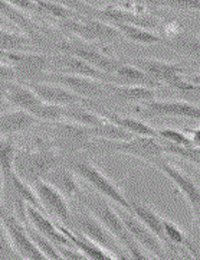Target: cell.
Wrapping results in <instances>:
<instances>
[{
  "label": "cell",
  "mask_w": 200,
  "mask_h": 260,
  "mask_svg": "<svg viewBox=\"0 0 200 260\" xmlns=\"http://www.w3.org/2000/svg\"><path fill=\"white\" fill-rule=\"evenodd\" d=\"M6 2L19 10L22 9L26 10V12H41V9L37 8V5L33 0H6Z\"/></svg>",
  "instance_id": "ab89813d"
},
{
  "label": "cell",
  "mask_w": 200,
  "mask_h": 260,
  "mask_svg": "<svg viewBox=\"0 0 200 260\" xmlns=\"http://www.w3.org/2000/svg\"><path fill=\"white\" fill-rule=\"evenodd\" d=\"M78 198L81 200V203L85 207V210L88 213H91L118 240L121 246L127 242V240L133 239L131 234L127 232L126 225L121 221V218H119L118 213L115 211L114 205L109 204L105 198H102L97 192H94V194L82 192Z\"/></svg>",
  "instance_id": "7a4b0ae2"
},
{
  "label": "cell",
  "mask_w": 200,
  "mask_h": 260,
  "mask_svg": "<svg viewBox=\"0 0 200 260\" xmlns=\"http://www.w3.org/2000/svg\"><path fill=\"white\" fill-rule=\"evenodd\" d=\"M64 68L68 71V74L79 75V77H87V78H92L97 81H102L107 83V78L112 77V75L105 74L100 71L98 68L92 67L91 64H88L87 61H84L81 58L73 55H66L62 61Z\"/></svg>",
  "instance_id": "cb8c5ba5"
},
{
  "label": "cell",
  "mask_w": 200,
  "mask_h": 260,
  "mask_svg": "<svg viewBox=\"0 0 200 260\" xmlns=\"http://www.w3.org/2000/svg\"><path fill=\"white\" fill-rule=\"evenodd\" d=\"M44 75H46V80H44V81L59 84V85L65 87L66 90L79 95L84 100L85 99H101V97L109 95L108 83H102V81H97L92 78L73 74H48V73H44Z\"/></svg>",
  "instance_id": "52a82bcc"
},
{
  "label": "cell",
  "mask_w": 200,
  "mask_h": 260,
  "mask_svg": "<svg viewBox=\"0 0 200 260\" xmlns=\"http://www.w3.org/2000/svg\"><path fill=\"white\" fill-rule=\"evenodd\" d=\"M37 119L30 113L10 107L9 110L0 114V138H10L13 135L23 133L32 129L37 123Z\"/></svg>",
  "instance_id": "e0dca14e"
},
{
  "label": "cell",
  "mask_w": 200,
  "mask_h": 260,
  "mask_svg": "<svg viewBox=\"0 0 200 260\" xmlns=\"http://www.w3.org/2000/svg\"><path fill=\"white\" fill-rule=\"evenodd\" d=\"M134 67L144 71L157 83H164L167 85H172L180 75H183V68L179 64L155 58H137L134 59Z\"/></svg>",
  "instance_id": "4fadbf2b"
},
{
  "label": "cell",
  "mask_w": 200,
  "mask_h": 260,
  "mask_svg": "<svg viewBox=\"0 0 200 260\" xmlns=\"http://www.w3.org/2000/svg\"><path fill=\"white\" fill-rule=\"evenodd\" d=\"M16 146L10 138H0V177L3 184H10L12 175L15 174V158Z\"/></svg>",
  "instance_id": "484cf974"
},
{
  "label": "cell",
  "mask_w": 200,
  "mask_h": 260,
  "mask_svg": "<svg viewBox=\"0 0 200 260\" xmlns=\"http://www.w3.org/2000/svg\"><path fill=\"white\" fill-rule=\"evenodd\" d=\"M30 48L29 39L25 37L5 30L0 28V49L2 51H8V52H27V49Z\"/></svg>",
  "instance_id": "f546056e"
},
{
  "label": "cell",
  "mask_w": 200,
  "mask_h": 260,
  "mask_svg": "<svg viewBox=\"0 0 200 260\" xmlns=\"http://www.w3.org/2000/svg\"><path fill=\"white\" fill-rule=\"evenodd\" d=\"M15 256H16V253L10 244L9 236L5 230L3 224L0 223V260H13Z\"/></svg>",
  "instance_id": "8d00e7d4"
},
{
  "label": "cell",
  "mask_w": 200,
  "mask_h": 260,
  "mask_svg": "<svg viewBox=\"0 0 200 260\" xmlns=\"http://www.w3.org/2000/svg\"><path fill=\"white\" fill-rule=\"evenodd\" d=\"M102 13L107 18L112 19V22H121V23H130V25H136V26H141V28L150 29L154 28L155 22L150 18H143L140 15H134L131 12H126V10L115 9L112 6H108L102 10Z\"/></svg>",
  "instance_id": "83f0119b"
},
{
  "label": "cell",
  "mask_w": 200,
  "mask_h": 260,
  "mask_svg": "<svg viewBox=\"0 0 200 260\" xmlns=\"http://www.w3.org/2000/svg\"><path fill=\"white\" fill-rule=\"evenodd\" d=\"M162 150L163 153L177 156V158L189 159L190 162H194L196 165H199V148L196 146H180V145H174V143H162Z\"/></svg>",
  "instance_id": "836d02e7"
},
{
  "label": "cell",
  "mask_w": 200,
  "mask_h": 260,
  "mask_svg": "<svg viewBox=\"0 0 200 260\" xmlns=\"http://www.w3.org/2000/svg\"><path fill=\"white\" fill-rule=\"evenodd\" d=\"M146 110L158 116H173V117H183L199 120L200 110L196 104L183 100H153L144 104Z\"/></svg>",
  "instance_id": "9a60e30c"
},
{
  "label": "cell",
  "mask_w": 200,
  "mask_h": 260,
  "mask_svg": "<svg viewBox=\"0 0 200 260\" xmlns=\"http://www.w3.org/2000/svg\"><path fill=\"white\" fill-rule=\"evenodd\" d=\"M158 138H163L164 140H167L169 143H174V145H180V146H196L193 143V140L186 136L180 130L170 129V127H164V129H157ZM199 148V146H196Z\"/></svg>",
  "instance_id": "d590c367"
},
{
  "label": "cell",
  "mask_w": 200,
  "mask_h": 260,
  "mask_svg": "<svg viewBox=\"0 0 200 260\" xmlns=\"http://www.w3.org/2000/svg\"><path fill=\"white\" fill-rule=\"evenodd\" d=\"M10 109V104L8 103V100H6V97H5V94H3V91L0 90V114L3 112H6V110H9Z\"/></svg>",
  "instance_id": "60d3db41"
},
{
  "label": "cell",
  "mask_w": 200,
  "mask_h": 260,
  "mask_svg": "<svg viewBox=\"0 0 200 260\" xmlns=\"http://www.w3.org/2000/svg\"><path fill=\"white\" fill-rule=\"evenodd\" d=\"M3 94H5L6 100L10 104V107L20 109V110L30 113L32 116L36 117L37 120L41 119V114H42L45 103L42 102L36 94L30 90L29 85L10 83L3 90Z\"/></svg>",
  "instance_id": "7c38bea8"
},
{
  "label": "cell",
  "mask_w": 200,
  "mask_h": 260,
  "mask_svg": "<svg viewBox=\"0 0 200 260\" xmlns=\"http://www.w3.org/2000/svg\"><path fill=\"white\" fill-rule=\"evenodd\" d=\"M114 25H115L114 28L121 34V37L131 41V42H136V44L151 45V44H157L162 41L160 37L150 29L130 25V23H121V22H114Z\"/></svg>",
  "instance_id": "d4e9b609"
},
{
  "label": "cell",
  "mask_w": 200,
  "mask_h": 260,
  "mask_svg": "<svg viewBox=\"0 0 200 260\" xmlns=\"http://www.w3.org/2000/svg\"><path fill=\"white\" fill-rule=\"evenodd\" d=\"M109 94L119 100L128 103H148L157 100V91L151 87L144 85H124V84H109Z\"/></svg>",
  "instance_id": "44dd1931"
},
{
  "label": "cell",
  "mask_w": 200,
  "mask_h": 260,
  "mask_svg": "<svg viewBox=\"0 0 200 260\" xmlns=\"http://www.w3.org/2000/svg\"><path fill=\"white\" fill-rule=\"evenodd\" d=\"M37 5V8L41 9V12H46L48 15L54 16V18L59 19H71L72 18L73 12L68 8H65L59 3H55L51 0H33Z\"/></svg>",
  "instance_id": "e575fe53"
},
{
  "label": "cell",
  "mask_w": 200,
  "mask_h": 260,
  "mask_svg": "<svg viewBox=\"0 0 200 260\" xmlns=\"http://www.w3.org/2000/svg\"><path fill=\"white\" fill-rule=\"evenodd\" d=\"M32 188L36 194L42 210L46 215H51L59 220L62 225L69 227L72 220V211L69 208L68 200L56 188L51 185L45 179H37L32 184Z\"/></svg>",
  "instance_id": "5b68a950"
},
{
  "label": "cell",
  "mask_w": 200,
  "mask_h": 260,
  "mask_svg": "<svg viewBox=\"0 0 200 260\" xmlns=\"http://www.w3.org/2000/svg\"><path fill=\"white\" fill-rule=\"evenodd\" d=\"M29 87L42 102L48 103V104H54V106H61V107L76 106L84 100L79 95L66 90L65 87L59 85V84L39 81V83L29 84Z\"/></svg>",
  "instance_id": "5bb4252c"
},
{
  "label": "cell",
  "mask_w": 200,
  "mask_h": 260,
  "mask_svg": "<svg viewBox=\"0 0 200 260\" xmlns=\"http://www.w3.org/2000/svg\"><path fill=\"white\" fill-rule=\"evenodd\" d=\"M51 185L56 188L65 198H72V197H79L84 192L81 186L78 184L76 175L71 169H64V168H54L49 174H46L44 178Z\"/></svg>",
  "instance_id": "ffe728a7"
},
{
  "label": "cell",
  "mask_w": 200,
  "mask_h": 260,
  "mask_svg": "<svg viewBox=\"0 0 200 260\" xmlns=\"http://www.w3.org/2000/svg\"><path fill=\"white\" fill-rule=\"evenodd\" d=\"M73 174L76 177L84 179L95 189V192L105 198L109 204L119 207L126 211H130V201L123 194V191L115 185L104 172H101L97 167H94L91 162L84 160V162H76L72 165Z\"/></svg>",
  "instance_id": "6da1fadb"
},
{
  "label": "cell",
  "mask_w": 200,
  "mask_h": 260,
  "mask_svg": "<svg viewBox=\"0 0 200 260\" xmlns=\"http://www.w3.org/2000/svg\"><path fill=\"white\" fill-rule=\"evenodd\" d=\"M0 223L3 224L9 236L10 244L18 256L25 260H48L30 240L25 225L9 211L6 205L0 208Z\"/></svg>",
  "instance_id": "277c9868"
},
{
  "label": "cell",
  "mask_w": 200,
  "mask_h": 260,
  "mask_svg": "<svg viewBox=\"0 0 200 260\" xmlns=\"http://www.w3.org/2000/svg\"><path fill=\"white\" fill-rule=\"evenodd\" d=\"M163 232L164 236H166V240L169 243H173L179 247L186 249L191 244V242L187 239V236L184 234L182 229L177 224H174L173 221H170V220L163 218Z\"/></svg>",
  "instance_id": "d6a6232c"
},
{
  "label": "cell",
  "mask_w": 200,
  "mask_h": 260,
  "mask_svg": "<svg viewBox=\"0 0 200 260\" xmlns=\"http://www.w3.org/2000/svg\"><path fill=\"white\" fill-rule=\"evenodd\" d=\"M56 247L64 260H90L75 247H66V246H56Z\"/></svg>",
  "instance_id": "f35d334b"
},
{
  "label": "cell",
  "mask_w": 200,
  "mask_h": 260,
  "mask_svg": "<svg viewBox=\"0 0 200 260\" xmlns=\"http://www.w3.org/2000/svg\"><path fill=\"white\" fill-rule=\"evenodd\" d=\"M58 227H59L61 232L64 233L65 237L71 242L72 247H75L76 250L81 251L82 254H85L90 260H117L114 254H111L105 249L97 246L95 243H92L87 237L81 236L79 233L73 232L72 229L65 227L62 224H58Z\"/></svg>",
  "instance_id": "ac0fdd59"
},
{
  "label": "cell",
  "mask_w": 200,
  "mask_h": 260,
  "mask_svg": "<svg viewBox=\"0 0 200 260\" xmlns=\"http://www.w3.org/2000/svg\"><path fill=\"white\" fill-rule=\"evenodd\" d=\"M130 213L133 214L144 227H147L150 232L153 233L160 242H167L163 232V217L155 213L151 207L146 204H140V203H130Z\"/></svg>",
  "instance_id": "7402d4cb"
},
{
  "label": "cell",
  "mask_w": 200,
  "mask_h": 260,
  "mask_svg": "<svg viewBox=\"0 0 200 260\" xmlns=\"http://www.w3.org/2000/svg\"><path fill=\"white\" fill-rule=\"evenodd\" d=\"M100 114L105 120H108L112 124H117L121 129L127 130L128 133H131L133 136H144V138H154V139L158 138L157 129H154L153 126L147 124L144 121H141L140 119L114 112H100Z\"/></svg>",
  "instance_id": "d6986e66"
},
{
  "label": "cell",
  "mask_w": 200,
  "mask_h": 260,
  "mask_svg": "<svg viewBox=\"0 0 200 260\" xmlns=\"http://www.w3.org/2000/svg\"><path fill=\"white\" fill-rule=\"evenodd\" d=\"M109 152L131 155V156L144 159L148 162L160 159L163 155L162 143L157 142V139L154 138H144V136H134L133 139L127 140V142H115L114 148L111 146L108 153Z\"/></svg>",
  "instance_id": "30bf717a"
},
{
  "label": "cell",
  "mask_w": 200,
  "mask_h": 260,
  "mask_svg": "<svg viewBox=\"0 0 200 260\" xmlns=\"http://www.w3.org/2000/svg\"><path fill=\"white\" fill-rule=\"evenodd\" d=\"M72 225L75 227V230L72 229L73 232L79 233L81 236L87 237L88 240L95 243L97 246H100L102 249L109 251L115 257L124 251V247L119 244L118 240L91 213H88L87 210L81 211L78 215H73L72 214V220H71L69 229Z\"/></svg>",
  "instance_id": "3957f363"
},
{
  "label": "cell",
  "mask_w": 200,
  "mask_h": 260,
  "mask_svg": "<svg viewBox=\"0 0 200 260\" xmlns=\"http://www.w3.org/2000/svg\"><path fill=\"white\" fill-rule=\"evenodd\" d=\"M114 77L118 80H123L126 83L124 85H144V87H151V88L158 85L155 80L148 77L144 71H141L134 65L119 64V67L114 73Z\"/></svg>",
  "instance_id": "4316f807"
},
{
  "label": "cell",
  "mask_w": 200,
  "mask_h": 260,
  "mask_svg": "<svg viewBox=\"0 0 200 260\" xmlns=\"http://www.w3.org/2000/svg\"><path fill=\"white\" fill-rule=\"evenodd\" d=\"M26 217L27 224H30L36 232L41 233L42 236H45L46 239H49L56 246L72 247L71 242L65 237L64 233L59 230L58 224H55L44 211L37 210L32 205H26Z\"/></svg>",
  "instance_id": "2e32d148"
},
{
  "label": "cell",
  "mask_w": 200,
  "mask_h": 260,
  "mask_svg": "<svg viewBox=\"0 0 200 260\" xmlns=\"http://www.w3.org/2000/svg\"><path fill=\"white\" fill-rule=\"evenodd\" d=\"M114 208H115V211L118 213L121 221L126 225L127 232L131 234V237L136 240L137 244H138L143 250L151 253L155 257L166 260L167 256H166V250H164L163 243L160 242V240H158L147 227H144L143 224L140 223L130 211H126V210H123V208H119V207H115V205H114Z\"/></svg>",
  "instance_id": "ba28073f"
},
{
  "label": "cell",
  "mask_w": 200,
  "mask_h": 260,
  "mask_svg": "<svg viewBox=\"0 0 200 260\" xmlns=\"http://www.w3.org/2000/svg\"><path fill=\"white\" fill-rule=\"evenodd\" d=\"M157 165L162 169L164 175L179 188V191L182 192L184 200L187 201V204L190 207L191 214L197 218L200 208V191L197 184L191 178L187 177L186 174H183L182 171H179L177 168H174L173 165H170L167 162H160Z\"/></svg>",
  "instance_id": "8fae6325"
},
{
  "label": "cell",
  "mask_w": 200,
  "mask_h": 260,
  "mask_svg": "<svg viewBox=\"0 0 200 260\" xmlns=\"http://www.w3.org/2000/svg\"><path fill=\"white\" fill-rule=\"evenodd\" d=\"M10 185L13 186L15 192L18 194V198H20L25 204L32 205V207H35V208H37V210L44 211V210H42V205H41V203H39V200H37V197L36 194H35V191H33L32 185H30V184H27V182H25L22 178H19L18 175H16V172L12 175Z\"/></svg>",
  "instance_id": "4dcf8cb0"
},
{
  "label": "cell",
  "mask_w": 200,
  "mask_h": 260,
  "mask_svg": "<svg viewBox=\"0 0 200 260\" xmlns=\"http://www.w3.org/2000/svg\"><path fill=\"white\" fill-rule=\"evenodd\" d=\"M170 260H183V259H182V256H172Z\"/></svg>",
  "instance_id": "7bdbcfd3"
},
{
  "label": "cell",
  "mask_w": 200,
  "mask_h": 260,
  "mask_svg": "<svg viewBox=\"0 0 200 260\" xmlns=\"http://www.w3.org/2000/svg\"><path fill=\"white\" fill-rule=\"evenodd\" d=\"M0 15L9 19L10 22L18 25L19 28L26 29L29 32H33V29H35V25L25 15H22L20 10L13 8L6 0H0Z\"/></svg>",
  "instance_id": "1f68e13d"
},
{
  "label": "cell",
  "mask_w": 200,
  "mask_h": 260,
  "mask_svg": "<svg viewBox=\"0 0 200 260\" xmlns=\"http://www.w3.org/2000/svg\"><path fill=\"white\" fill-rule=\"evenodd\" d=\"M65 121H69L72 124H78L82 127H88V129H94V127H100L101 124H104L105 120L98 112H92L88 109H82V107H76V106H68L65 107Z\"/></svg>",
  "instance_id": "603a6c76"
},
{
  "label": "cell",
  "mask_w": 200,
  "mask_h": 260,
  "mask_svg": "<svg viewBox=\"0 0 200 260\" xmlns=\"http://www.w3.org/2000/svg\"><path fill=\"white\" fill-rule=\"evenodd\" d=\"M25 229H26L27 234H29V237H30V240L33 242V244L37 247V250L41 251L44 256H45L48 260H64L62 259V256L59 254V251H58V247H56V244L52 243L49 239H46L45 236H42L41 233L36 232L30 224H27L25 225Z\"/></svg>",
  "instance_id": "f1b7e54d"
},
{
  "label": "cell",
  "mask_w": 200,
  "mask_h": 260,
  "mask_svg": "<svg viewBox=\"0 0 200 260\" xmlns=\"http://www.w3.org/2000/svg\"><path fill=\"white\" fill-rule=\"evenodd\" d=\"M5 207V201H3V181L0 177V208Z\"/></svg>",
  "instance_id": "b9f144b4"
},
{
  "label": "cell",
  "mask_w": 200,
  "mask_h": 260,
  "mask_svg": "<svg viewBox=\"0 0 200 260\" xmlns=\"http://www.w3.org/2000/svg\"><path fill=\"white\" fill-rule=\"evenodd\" d=\"M157 3L162 6L177 8V9H199V0H158Z\"/></svg>",
  "instance_id": "74e56055"
},
{
  "label": "cell",
  "mask_w": 200,
  "mask_h": 260,
  "mask_svg": "<svg viewBox=\"0 0 200 260\" xmlns=\"http://www.w3.org/2000/svg\"><path fill=\"white\" fill-rule=\"evenodd\" d=\"M13 260H25V259H22L20 256H18V254H16V256H15V259H13Z\"/></svg>",
  "instance_id": "ee69618b"
},
{
  "label": "cell",
  "mask_w": 200,
  "mask_h": 260,
  "mask_svg": "<svg viewBox=\"0 0 200 260\" xmlns=\"http://www.w3.org/2000/svg\"><path fill=\"white\" fill-rule=\"evenodd\" d=\"M61 49L64 52H71V55L78 56L84 61H87L92 67L98 68L100 71L105 73L108 75H114L115 70L119 67V61L114 56L107 55L105 52H102L97 48L90 47L85 42H69L61 45Z\"/></svg>",
  "instance_id": "9c48e42d"
},
{
  "label": "cell",
  "mask_w": 200,
  "mask_h": 260,
  "mask_svg": "<svg viewBox=\"0 0 200 260\" xmlns=\"http://www.w3.org/2000/svg\"><path fill=\"white\" fill-rule=\"evenodd\" d=\"M56 168V156L51 152H36V153H16L15 158V172L27 184H33L37 179H44Z\"/></svg>",
  "instance_id": "8992f818"
}]
</instances>
